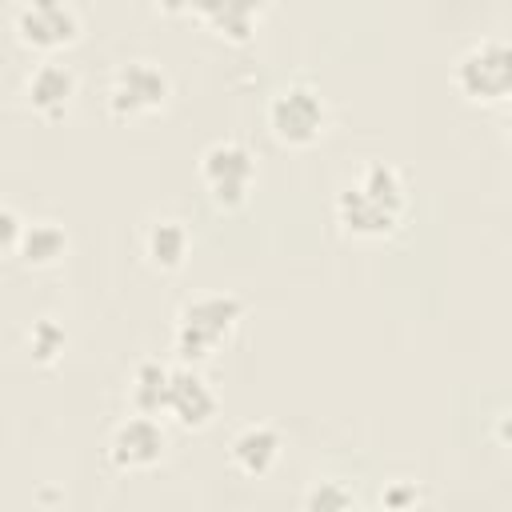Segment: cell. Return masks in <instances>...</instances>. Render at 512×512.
<instances>
[{"mask_svg":"<svg viewBox=\"0 0 512 512\" xmlns=\"http://www.w3.org/2000/svg\"><path fill=\"white\" fill-rule=\"evenodd\" d=\"M408 212V188L404 176L384 164V160H368L356 180H348L336 192V220L348 236L356 240H384L400 228Z\"/></svg>","mask_w":512,"mask_h":512,"instance_id":"obj_1","label":"cell"},{"mask_svg":"<svg viewBox=\"0 0 512 512\" xmlns=\"http://www.w3.org/2000/svg\"><path fill=\"white\" fill-rule=\"evenodd\" d=\"M244 320V300L232 292H208L188 300L172 324V348L180 364H204Z\"/></svg>","mask_w":512,"mask_h":512,"instance_id":"obj_2","label":"cell"},{"mask_svg":"<svg viewBox=\"0 0 512 512\" xmlns=\"http://www.w3.org/2000/svg\"><path fill=\"white\" fill-rule=\"evenodd\" d=\"M452 84L468 104H504L512 92V48L500 36L468 44L452 64Z\"/></svg>","mask_w":512,"mask_h":512,"instance_id":"obj_3","label":"cell"},{"mask_svg":"<svg viewBox=\"0 0 512 512\" xmlns=\"http://www.w3.org/2000/svg\"><path fill=\"white\" fill-rule=\"evenodd\" d=\"M268 128L288 148H312L328 128V104L312 84H284L268 100Z\"/></svg>","mask_w":512,"mask_h":512,"instance_id":"obj_4","label":"cell"},{"mask_svg":"<svg viewBox=\"0 0 512 512\" xmlns=\"http://www.w3.org/2000/svg\"><path fill=\"white\" fill-rule=\"evenodd\" d=\"M200 180L216 208H240L256 184V156L244 140H212L200 152Z\"/></svg>","mask_w":512,"mask_h":512,"instance_id":"obj_5","label":"cell"},{"mask_svg":"<svg viewBox=\"0 0 512 512\" xmlns=\"http://www.w3.org/2000/svg\"><path fill=\"white\" fill-rule=\"evenodd\" d=\"M172 96V80L160 64L152 60H132V64H120L112 72V84H108V112L116 120H136V116H152L168 104Z\"/></svg>","mask_w":512,"mask_h":512,"instance_id":"obj_6","label":"cell"},{"mask_svg":"<svg viewBox=\"0 0 512 512\" xmlns=\"http://www.w3.org/2000/svg\"><path fill=\"white\" fill-rule=\"evenodd\" d=\"M12 32L32 52H56L80 40V12L68 0H20L12 12Z\"/></svg>","mask_w":512,"mask_h":512,"instance_id":"obj_7","label":"cell"},{"mask_svg":"<svg viewBox=\"0 0 512 512\" xmlns=\"http://www.w3.org/2000/svg\"><path fill=\"white\" fill-rule=\"evenodd\" d=\"M216 392L204 380V372L196 364H172L168 368V388H164V416H172L180 428L200 432L216 420Z\"/></svg>","mask_w":512,"mask_h":512,"instance_id":"obj_8","label":"cell"},{"mask_svg":"<svg viewBox=\"0 0 512 512\" xmlns=\"http://www.w3.org/2000/svg\"><path fill=\"white\" fill-rule=\"evenodd\" d=\"M168 452V432L160 428L156 416L148 412H136L128 420H120L108 436V460L120 468V472H144V468H156Z\"/></svg>","mask_w":512,"mask_h":512,"instance_id":"obj_9","label":"cell"},{"mask_svg":"<svg viewBox=\"0 0 512 512\" xmlns=\"http://www.w3.org/2000/svg\"><path fill=\"white\" fill-rule=\"evenodd\" d=\"M76 88H80L76 72H72L68 64H60V60H40V64L28 72V80H24L28 104H32L40 116H48V120H60V116L72 108Z\"/></svg>","mask_w":512,"mask_h":512,"instance_id":"obj_10","label":"cell"},{"mask_svg":"<svg viewBox=\"0 0 512 512\" xmlns=\"http://www.w3.org/2000/svg\"><path fill=\"white\" fill-rule=\"evenodd\" d=\"M280 448H284V440L272 424H244L228 444V460H232L236 472L256 480V476H268L276 468Z\"/></svg>","mask_w":512,"mask_h":512,"instance_id":"obj_11","label":"cell"},{"mask_svg":"<svg viewBox=\"0 0 512 512\" xmlns=\"http://www.w3.org/2000/svg\"><path fill=\"white\" fill-rule=\"evenodd\" d=\"M192 12L224 40L232 44H244L256 24H260V12H264V0H192Z\"/></svg>","mask_w":512,"mask_h":512,"instance_id":"obj_12","label":"cell"},{"mask_svg":"<svg viewBox=\"0 0 512 512\" xmlns=\"http://www.w3.org/2000/svg\"><path fill=\"white\" fill-rule=\"evenodd\" d=\"M188 248H192V236L184 228V220H172V216H160L148 224L144 232V256L152 268L160 272H176L184 260H188Z\"/></svg>","mask_w":512,"mask_h":512,"instance_id":"obj_13","label":"cell"},{"mask_svg":"<svg viewBox=\"0 0 512 512\" xmlns=\"http://www.w3.org/2000/svg\"><path fill=\"white\" fill-rule=\"evenodd\" d=\"M64 252H68V232H64L56 220H32V224L20 228L16 256H20L28 268H52Z\"/></svg>","mask_w":512,"mask_h":512,"instance_id":"obj_14","label":"cell"},{"mask_svg":"<svg viewBox=\"0 0 512 512\" xmlns=\"http://www.w3.org/2000/svg\"><path fill=\"white\" fill-rule=\"evenodd\" d=\"M164 388H168V364L160 360H140L136 372H132V408L136 412H148V416H160L164 412Z\"/></svg>","mask_w":512,"mask_h":512,"instance_id":"obj_15","label":"cell"},{"mask_svg":"<svg viewBox=\"0 0 512 512\" xmlns=\"http://www.w3.org/2000/svg\"><path fill=\"white\" fill-rule=\"evenodd\" d=\"M356 500L352 492L340 484V480H316L308 492H304V508L308 512H348Z\"/></svg>","mask_w":512,"mask_h":512,"instance_id":"obj_16","label":"cell"},{"mask_svg":"<svg viewBox=\"0 0 512 512\" xmlns=\"http://www.w3.org/2000/svg\"><path fill=\"white\" fill-rule=\"evenodd\" d=\"M28 348H32L40 360H56V352L64 348V328H60L52 316H40V320L28 328Z\"/></svg>","mask_w":512,"mask_h":512,"instance_id":"obj_17","label":"cell"},{"mask_svg":"<svg viewBox=\"0 0 512 512\" xmlns=\"http://www.w3.org/2000/svg\"><path fill=\"white\" fill-rule=\"evenodd\" d=\"M20 228H24V220L12 208H0V248H16Z\"/></svg>","mask_w":512,"mask_h":512,"instance_id":"obj_18","label":"cell"},{"mask_svg":"<svg viewBox=\"0 0 512 512\" xmlns=\"http://www.w3.org/2000/svg\"><path fill=\"white\" fill-rule=\"evenodd\" d=\"M416 500H420L416 484H396V488L384 492V504H388V508H408V504H416Z\"/></svg>","mask_w":512,"mask_h":512,"instance_id":"obj_19","label":"cell"},{"mask_svg":"<svg viewBox=\"0 0 512 512\" xmlns=\"http://www.w3.org/2000/svg\"><path fill=\"white\" fill-rule=\"evenodd\" d=\"M168 12H192V0H160Z\"/></svg>","mask_w":512,"mask_h":512,"instance_id":"obj_20","label":"cell"}]
</instances>
